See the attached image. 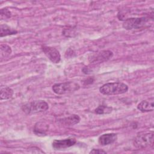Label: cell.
Wrapping results in <instances>:
<instances>
[{
  "mask_svg": "<svg viewBox=\"0 0 154 154\" xmlns=\"http://www.w3.org/2000/svg\"><path fill=\"white\" fill-rule=\"evenodd\" d=\"M76 140L73 138H69L63 140H55L52 142V147L55 150L64 149L75 145Z\"/></svg>",
  "mask_w": 154,
  "mask_h": 154,
  "instance_id": "ba28073f",
  "label": "cell"
},
{
  "mask_svg": "<svg viewBox=\"0 0 154 154\" xmlns=\"http://www.w3.org/2000/svg\"><path fill=\"white\" fill-rule=\"evenodd\" d=\"M21 108L26 114H32L46 111L48 109L49 105L45 100H36L23 105Z\"/></svg>",
  "mask_w": 154,
  "mask_h": 154,
  "instance_id": "3957f363",
  "label": "cell"
},
{
  "mask_svg": "<svg viewBox=\"0 0 154 154\" xmlns=\"http://www.w3.org/2000/svg\"><path fill=\"white\" fill-rule=\"evenodd\" d=\"M112 55L113 53L110 51H102L92 55L89 58V60L91 63H100L108 60L112 57Z\"/></svg>",
  "mask_w": 154,
  "mask_h": 154,
  "instance_id": "52a82bcc",
  "label": "cell"
},
{
  "mask_svg": "<svg viewBox=\"0 0 154 154\" xmlns=\"http://www.w3.org/2000/svg\"><path fill=\"white\" fill-rule=\"evenodd\" d=\"M150 19L147 17H131L126 19L123 23V27L126 30L138 29L147 25Z\"/></svg>",
  "mask_w": 154,
  "mask_h": 154,
  "instance_id": "277c9868",
  "label": "cell"
},
{
  "mask_svg": "<svg viewBox=\"0 0 154 154\" xmlns=\"http://www.w3.org/2000/svg\"><path fill=\"white\" fill-rule=\"evenodd\" d=\"M128 90V86L120 82H108L99 88V91L103 95L111 96L125 93Z\"/></svg>",
  "mask_w": 154,
  "mask_h": 154,
  "instance_id": "6da1fadb",
  "label": "cell"
},
{
  "mask_svg": "<svg viewBox=\"0 0 154 154\" xmlns=\"http://www.w3.org/2000/svg\"><path fill=\"white\" fill-rule=\"evenodd\" d=\"M112 108L107 105H101L98 106L94 110V112L97 114H108L112 112Z\"/></svg>",
  "mask_w": 154,
  "mask_h": 154,
  "instance_id": "5bb4252c",
  "label": "cell"
},
{
  "mask_svg": "<svg viewBox=\"0 0 154 154\" xmlns=\"http://www.w3.org/2000/svg\"><path fill=\"white\" fill-rule=\"evenodd\" d=\"M1 100H7L11 99L14 94L13 90L7 86H1L0 91Z\"/></svg>",
  "mask_w": 154,
  "mask_h": 154,
  "instance_id": "7c38bea8",
  "label": "cell"
},
{
  "mask_svg": "<svg viewBox=\"0 0 154 154\" xmlns=\"http://www.w3.org/2000/svg\"><path fill=\"white\" fill-rule=\"evenodd\" d=\"M17 33V31L16 29L7 26V25H5V24L1 25V26H0V36H1V37L16 34Z\"/></svg>",
  "mask_w": 154,
  "mask_h": 154,
  "instance_id": "4fadbf2b",
  "label": "cell"
},
{
  "mask_svg": "<svg viewBox=\"0 0 154 154\" xmlns=\"http://www.w3.org/2000/svg\"><path fill=\"white\" fill-rule=\"evenodd\" d=\"M80 85L75 82H65L54 84L52 87V91L57 94L62 95L72 93L78 90Z\"/></svg>",
  "mask_w": 154,
  "mask_h": 154,
  "instance_id": "5b68a950",
  "label": "cell"
},
{
  "mask_svg": "<svg viewBox=\"0 0 154 154\" xmlns=\"http://www.w3.org/2000/svg\"><path fill=\"white\" fill-rule=\"evenodd\" d=\"M12 51L11 48L6 44L1 45V56L6 57L11 54Z\"/></svg>",
  "mask_w": 154,
  "mask_h": 154,
  "instance_id": "9a60e30c",
  "label": "cell"
},
{
  "mask_svg": "<svg viewBox=\"0 0 154 154\" xmlns=\"http://www.w3.org/2000/svg\"><path fill=\"white\" fill-rule=\"evenodd\" d=\"M154 108L153 97L149 98L146 100H142L137 105V108L142 112L153 111Z\"/></svg>",
  "mask_w": 154,
  "mask_h": 154,
  "instance_id": "30bf717a",
  "label": "cell"
},
{
  "mask_svg": "<svg viewBox=\"0 0 154 154\" xmlns=\"http://www.w3.org/2000/svg\"><path fill=\"white\" fill-rule=\"evenodd\" d=\"M117 139V135L115 133H107L99 137L98 142L101 146H107L114 143Z\"/></svg>",
  "mask_w": 154,
  "mask_h": 154,
  "instance_id": "9c48e42d",
  "label": "cell"
},
{
  "mask_svg": "<svg viewBox=\"0 0 154 154\" xmlns=\"http://www.w3.org/2000/svg\"><path fill=\"white\" fill-rule=\"evenodd\" d=\"M11 12L6 8H2L0 12V19L1 20L8 19L11 17Z\"/></svg>",
  "mask_w": 154,
  "mask_h": 154,
  "instance_id": "2e32d148",
  "label": "cell"
},
{
  "mask_svg": "<svg viewBox=\"0 0 154 154\" xmlns=\"http://www.w3.org/2000/svg\"><path fill=\"white\" fill-rule=\"evenodd\" d=\"M42 51L45 55L54 63H58L61 61V55L59 51L54 48L43 46H42Z\"/></svg>",
  "mask_w": 154,
  "mask_h": 154,
  "instance_id": "8992f818",
  "label": "cell"
},
{
  "mask_svg": "<svg viewBox=\"0 0 154 154\" xmlns=\"http://www.w3.org/2000/svg\"><path fill=\"white\" fill-rule=\"evenodd\" d=\"M134 146L139 149L153 147V132L152 131L143 132L138 134L133 141Z\"/></svg>",
  "mask_w": 154,
  "mask_h": 154,
  "instance_id": "7a4b0ae2",
  "label": "cell"
},
{
  "mask_svg": "<svg viewBox=\"0 0 154 154\" xmlns=\"http://www.w3.org/2000/svg\"><path fill=\"white\" fill-rule=\"evenodd\" d=\"M80 121V117L76 114H72L66 117L59 120V122L66 126H73L78 123Z\"/></svg>",
  "mask_w": 154,
  "mask_h": 154,
  "instance_id": "8fae6325",
  "label": "cell"
},
{
  "mask_svg": "<svg viewBox=\"0 0 154 154\" xmlns=\"http://www.w3.org/2000/svg\"><path fill=\"white\" fill-rule=\"evenodd\" d=\"M90 153H98V154H101V153H106L105 151H104L102 149H92L90 152Z\"/></svg>",
  "mask_w": 154,
  "mask_h": 154,
  "instance_id": "e0dca14e",
  "label": "cell"
}]
</instances>
